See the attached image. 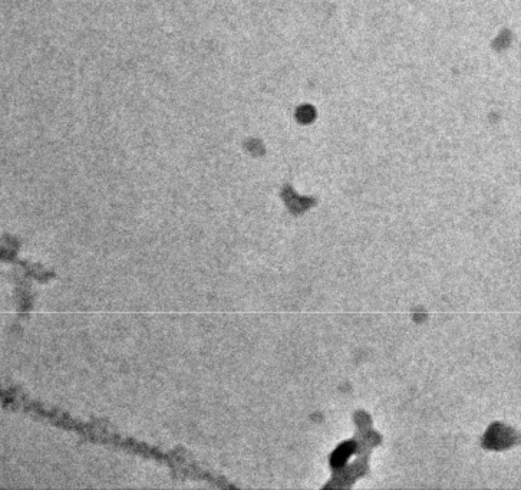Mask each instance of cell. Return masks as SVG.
<instances>
[{
  "instance_id": "1",
  "label": "cell",
  "mask_w": 521,
  "mask_h": 490,
  "mask_svg": "<svg viewBox=\"0 0 521 490\" xmlns=\"http://www.w3.org/2000/svg\"><path fill=\"white\" fill-rule=\"evenodd\" d=\"M356 448L358 446L355 444V441H346V443H342L339 447L336 448L332 455V459H330V464L333 469H341L342 466L349 460V457L356 453Z\"/></svg>"
},
{
  "instance_id": "2",
  "label": "cell",
  "mask_w": 521,
  "mask_h": 490,
  "mask_svg": "<svg viewBox=\"0 0 521 490\" xmlns=\"http://www.w3.org/2000/svg\"><path fill=\"white\" fill-rule=\"evenodd\" d=\"M493 430H494V433H491V431H488V433H487L488 435H493V439L486 437L487 446H490V447H495V448L507 446L508 433H504V431H497V430H495V427H493Z\"/></svg>"
}]
</instances>
